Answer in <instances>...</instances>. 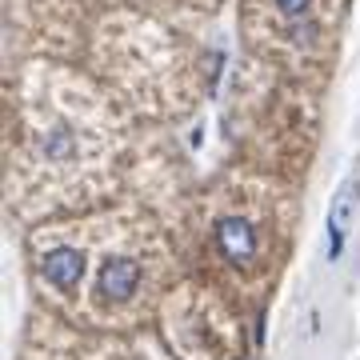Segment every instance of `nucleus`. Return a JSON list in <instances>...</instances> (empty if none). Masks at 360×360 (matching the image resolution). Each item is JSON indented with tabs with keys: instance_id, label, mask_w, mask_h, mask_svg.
I'll use <instances>...</instances> for the list:
<instances>
[{
	"instance_id": "f03ea898",
	"label": "nucleus",
	"mask_w": 360,
	"mask_h": 360,
	"mask_svg": "<svg viewBox=\"0 0 360 360\" xmlns=\"http://www.w3.org/2000/svg\"><path fill=\"white\" fill-rule=\"evenodd\" d=\"M136 284H141V269H136V260L129 257H108L101 264V276H96V288L108 304H124L132 292H136Z\"/></svg>"
},
{
	"instance_id": "7ed1b4c3",
	"label": "nucleus",
	"mask_w": 360,
	"mask_h": 360,
	"mask_svg": "<svg viewBox=\"0 0 360 360\" xmlns=\"http://www.w3.org/2000/svg\"><path fill=\"white\" fill-rule=\"evenodd\" d=\"M40 272H44L52 284L68 288V284H77L80 276H84V252H77V248H52L49 257L40 260Z\"/></svg>"
},
{
	"instance_id": "f257e3e1",
	"label": "nucleus",
	"mask_w": 360,
	"mask_h": 360,
	"mask_svg": "<svg viewBox=\"0 0 360 360\" xmlns=\"http://www.w3.org/2000/svg\"><path fill=\"white\" fill-rule=\"evenodd\" d=\"M217 245L224 252L229 264L236 269H248L252 260H257V224L245 217H224L217 220Z\"/></svg>"
},
{
	"instance_id": "39448f33",
	"label": "nucleus",
	"mask_w": 360,
	"mask_h": 360,
	"mask_svg": "<svg viewBox=\"0 0 360 360\" xmlns=\"http://www.w3.org/2000/svg\"><path fill=\"white\" fill-rule=\"evenodd\" d=\"M276 8H281L284 16H304L309 13V0H276Z\"/></svg>"
},
{
	"instance_id": "20e7f679",
	"label": "nucleus",
	"mask_w": 360,
	"mask_h": 360,
	"mask_svg": "<svg viewBox=\"0 0 360 360\" xmlns=\"http://www.w3.org/2000/svg\"><path fill=\"white\" fill-rule=\"evenodd\" d=\"M345 224H348V188L336 196L333 212H328V260H340V252H345Z\"/></svg>"
}]
</instances>
